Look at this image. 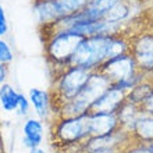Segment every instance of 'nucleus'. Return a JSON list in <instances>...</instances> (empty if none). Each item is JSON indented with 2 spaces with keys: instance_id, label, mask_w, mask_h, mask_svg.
Here are the masks:
<instances>
[{
  "instance_id": "nucleus-4",
  "label": "nucleus",
  "mask_w": 153,
  "mask_h": 153,
  "mask_svg": "<svg viewBox=\"0 0 153 153\" xmlns=\"http://www.w3.org/2000/svg\"><path fill=\"white\" fill-rule=\"evenodd\" d=\"M89 138V116L50 120V145L57 152L78 145Z\"/></svg>"
},
{
  "instance_id": "nucleus-1",
  "label": "nucleus",
  "mask_w": 153,
  "mask_h": 153,
  "mask_svg": "<svg viewBox=\"0 0 153 153\" xmlns=\"http://www.w3.org/2000/svg\"><path fill=\"white\" fill-rule=\"evenodd\" d=\"M134 35L127 33V28L117 35H97L84 38L76 48L70 65L96 71L107 60L129 52Z\"/></svg>"
},
{
  "instance_id": "nucleus-24",
  "label": "nucleus",
  "mask_w": 153,
  "mask_h": 153,
  "mask_svg": "<svg viewBox=\"0 0 153 153\" xmlns=\"http://www.w3.org/2000/svg\"><path fill=\"white\" fill-rule=\"evenodd\" d=\"M146 76H148V79H149L150 82H152V84H153V71H152V73H149V74H148V75H146Z\"/></svg>"
},
{
  "instance_id": "nucleus-12",
  "label": "nucleus",
  "mask_w": 153,
  "mask_h": 153,
  "mask_svg": "<svg viewBox=\"0 0 153 153\" xmlns=\"http://www.w3.org/2000/svg\"><path fill=\"white\" fill-rule=\"evenodd\" d=\"M146 111L143 110L141 105H135L132 102L129 100H125L121 107L117 110V117H118V121H120V124L123 128L128 129L131 125L138 120V118H141Z\"/></svg>"
},
{
  "instance_id": "nucleus-19",
  "label": "nucleus",
  "mask_w": 153,
  "mask_h": 153,
  "mask_svg": "<svg viewBox=\"0 0 153 153\" xmlns=\"http://www.w3.org/2000/svg\"><path fill=\"white\" fill-rule=\"evenodd\" d=\"M7 76H8V64L0 63V86L3 84H6Z\"/></svg>"
},
{
  "instance_id": "nucleus-15",
  "label": "nucleus",
  "mask_w": 153,
  "mask_h": 153,
  "mask_svg": "<svg viewBox=\"0 0 153 153\" xmlns=\"http://www.w3.org/2000/svg\"><path fill=\"white\" fill-rule=\"evenodd\" d=\"M152 92H153V84L148 79V76H146L142 82H139L135 88H132L127 93V100L132 102L135 105L142 106L148 100V97L152 95Z\"/></svg>"
},
{
  "instance_id": "nucleus-17",
  "label": "nucleus",
  "mask_w": 153,
  "mask_h": 153,
  "mask_svg": "<svg viewBox=\"0 0 153 153\" xmlns=\"http://www.w3.org/2000/svg\"><path fill=\"white\" fill-rule=\"evenodd\" d=\"M13 60H14V54H13L10 45L0 38V63L10 64V63H13Z\"/></svg>"
},
{
  "instance_id": "nucleus-5",
  "label": "nucleus",
  "mask_w": 153,
  "mask_h": 153,
  "mask_svg": "<svg viewBox=\"0 0 153 153\" xmlns=\"http://www.w3.org/2000/svg\"><path fill=\"white\" fill-rule=\"evenodd\" d=\"M97 71H100L103 75L107 76L111 85L125 92H129L132 88H135L148 75L138 70L137 63L129 52L107 60L100 65Z\"/></svg>"
},
{
  "instance_id": "nucleus-3",
  "label": "nucleus",
  "mask_w": 153,
  "mask_h": 153,
  "mask_svg": "<svg viewBox=\"0 0 153 153\" xmlns=\"http://www.w3.org/2000/svg\"><path fill=\"white\" fill-rule=\"evenodd\" d=\"M91 73L86 68L70 65L52 78V89L49 91L52 97V117L64 103L73 100L81 92Z\"/></svg>"
},
{
  "instance_id": "nucleus-8",
  "label": "nucleus",
  "mask_w": 153,
  "mask_h": 153,
  "mask_svg": "<svg viewBox=\"0 0 153 153\" xmlns=\"http://www.w3.org/2000/svg\"><path fill=\"white\" fill-rule=\"evenodd\" d=\"M89 116V138L103 137L123 128L116 113L88 114Z\"/></svg>"
},
{
  "instance_id": "nucleus-25",
  "label": "nucleus",
  "mask_w": 153,
  "mask_h": 153,
  "mask_svg": "<svg viewBox=\"0 0 153 153\" xmlns=\"http://www.w3.org/2000/svg\"><path fill=\"white\" fill-rule=\"evenodd\" d=\"M0 153H4V148H3V143H1V139H0Z\"/></svg>"
},
{
  "instance_id": "nucleus-6",
  "label": "nucleus",
  "mask_w": 153,
  "mask_h": 153,
  "mask_svg": "<svg viewBox=\"0 0 153 153\" xmlns=\"http://www.w3.org/2000/svg\"><path fill=\"white\" fill-rule=\"evenodd\" d=\"M129 53L132 54L139 71H153V32H138L131 40Z\"/></svg>"
},
{
  "instance_id": "nucleus-9",
  "label": "nucleus",
  "mask_w": 153,
  "mask_h": 153,
  "mask_svg": "<svg viewBox=\"0 0 153 153\" xmlns=\"http://www.w3.org/2000/svg\"><path fill=\"white\" fill-rule=\"evenodd\" d=\"M28 99L33 111L42 121H50L52 118V97L50 92L40 88H31L28 91Z\"/></svg>"
},
{
  "instance_id": "nucleus-7",
  "label": "nucleus",
  "mask_w": 153,
  "mask_h": 153,
  "mask_svg": "<svg viewBox=\"0 0 153 153\" xmlns=\"http://www.w3.org/2000/svg\"><path fill=\"white\" fill-rule=\"evenodd\" d=\"M127 93L123 89L111 85L105 93H102L89 107L88 114H100V113H117L121 105L127 100Z\"/></svg>"
},
{
  "instance_id": "nucleus-2",
  "label": "nucleus",
  "mask_w": 153,
  "mask_h": 153,
  "mask_svg": "<svg viewBox=\"0 0 153 153\" xmlns=\"http://www.w3.org/2000/svg\"><path fill=\"white\" fill-rule=\"evenodd\" d=\"M82 39V35L71 31H60L42 35L45 57L49 68L52 70V78H54L64 68L70 67V61Z\"/></svg>"
},
{
  "instance_id": "nucleus-23",
  "label": "nucleus",
  "mask_w": 153,
  "mask_h": 153,
  "mask_svg": "<svg viewBox=\"0 0 153 153\" xmlns=\"http://www.w3.org/2000/svg\"><path fill=\"white\" fill-rule=\"evenodd\" d=\"M29 153H46L43 149H40V148H35V149H31Z\"/></svg>"
},
{
  "instance_id": "nucleus-22",
  "label": "nucleus",
  "mask_w": 153,
  "mask_h": 153,
  "mask_svg": "<svg viewBox=\"0 0 153 153\" xmlns=\"http://www.w3.org/2000/svg\"><path fill=\"white\" fill-rule=\"evenodd\" d=\"M0 21L1 22H7V16H6V11H4L1 4H0Z\"/></svg>"
},
{
  "instance_id": "nucleus-11",
  "label": "nucleus",
  "mask_w": 153,
  "mask_h": 153,
  "mask_svg": "<svg viewBox=\"0 0 153 153\" xmlns=\"http://www.w3.org/2000/svg\"><path fill=\"white\" fill-rule=\"evenodd\" d=\"M132 141L141 143L153 142V114L145 113L128 128Z\"/></svg>"
},
{
  "instance_id": "nucleus-20",
  "label": "nucleus",
  "mask_w": 153,
  "mask_h": 153,
  "mask_svg": "<svg viewBox=\"0 0 153 153\" xmlns=\"http://www.w3.org/2000/svg\"><path fill=\"white\" fill-rule=\"evenodd\" d=\"M142 107H143V110H145L146 113L153 114V92H152V95L148 97V100L142 105Z\"/></svg>"
},
{
  "instance_id": "nucleus-14",
  "label": "nucleus",
  "mask_w": 153,
  "mask_h": 153,
  "mask_svg": "<svg viewBox=\"0 0 153 153\" xmlns=\"http://www.w3.org/2000/svg\"><path fill=\"white\" fill-rule=\"evenodd\" d=\"M59 20L81 11L89 0H52Z\"/></svg>"
},
{
  "instance_id": "nucleus-21",
  "label": "nucleus",
  "mask_w": 153,
  "mask_h": 153,
  "mask_svg": "<svg viewBox=\"0 0 153 153\" xmlns=\"http://www.w3.org/2000/svg\"><path fill=\"white\" fill-rule=\"evenodd\" d=\"M7 32H8V24L0 21V38H3L4 35H7Z\"/></svg>"
},
{
  "instance_id": "nucleus-10",
  "label": "nucleus",
  "mask_w": 153,
  "mask_h": 153,
  "mask_svg": "<svg viewBox=\"0 0 153 153\" xmlns=\"http://www.w3.org/2000/svg\"><path fill=\"white\" fill-rule=\"evenodd\" d=\"M43 141V123L39 118L29 117L24 121L22 125V143L29 150L40 148Z\"/></svg>"
},
{
  "instance_id": "nucleus-16",
  "label": "nucleus",
  "mask_w": 153,
  "mask_h": 153,
  "mask_svg": "<svg viewBox=\"0 0 153 153\" xmlns=\"http://www.w3.org/2000/svg\"><path fill=\"white\" fill-rule=\"evenodd\" d=\"M131 16V6L127 0H120L118 3L110 10L106 17L103 18L107 22H113V24H124L125 20H128Z\"/></svg>"
},
{
  "instance_id": "nucleus-13",
  "label": "nucleus",
  "mask_w": 153,
  "mask_h": 153,
  "mask_svg": "<svg viewBox=\"0 0 153 153\" xmlns=\"http://www.w3.org/2000/svg\"><path fill=\"white\" fill-rule=\"evenodd\" d=\"M20 99V92H17L16 88L10 84H3L0 86V106L4 111L13 113L17 110Z\"/></svg>"
},
{
  "instance_id": "nucleus-18",
  "label": "nucleus",
  "mask_w": 153,
  "mask_h": 153,
  "mask_svg": "<svg viewBox=\"0 0 153 153\" xmlns=\"http://www.w3.org/2000/svg\"><path fill=\"white\" fill-rule=\"evenodd\" d=\"M31 111V102L28 96H25L22 92H20V99H18V106H17V116L25 117Z\"/></svg>"
}]
</instances>
